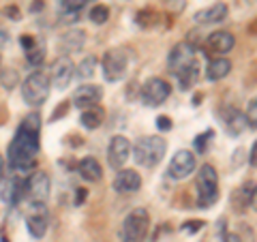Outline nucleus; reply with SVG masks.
I'll use <instances>...</instances> for the list:
<instances>
[{"label": "nucleus", "instance_id": "f257e3e1", "mask_svg": "<svg viewBox=\"0 0 257 242\" xmlns=\"http://www.w3.org/2000/svg\"><path fill=\"white\" fill-rule=\"evenodd\" d=\"M39 133H41V116L32 111L15 131L9 144V167L18 174H26L37 165L39 155Z\"/></svg>", "mask_w": 257, "mask_h": 242}, {"label": "nucleus", "instance_id": "f03ea898", "mask_svg": "<svg viewBox=\"0 0 257 242\" xmlns=\"http://www.w3.org/2000/svg\"><path fill=\"white\" fill-rule=\"evenodd\" d=\"M165 152H167V142L163 140V137L146 135V137H140V140L135 142L131 155H133L138 165L152 169V167H157L161 163V159L165 157Z\"/></svg>", "mask_w": 257, "mask_h": 242}, {"label": "nucleus", "instance_id": "7ed1b4c3", "mask_svg": "<svg viewBox=\"0 0 257 242\" xmlns=\"http://www.w3.org/2000/svg\"><path fill=\"white\" fill-rule=\"evenodd\" d=\"M197 201L199 208H208L212 206L216 199H219V174H216L214 165L204 163L202 167L197 169Z\"/></svg>", "mask_w": 257, "mask_h": 242}, {"label": "nucleus", "instance_id": "20e7f679", "mask_svg": "<svg viewBox=\"0 0 257 242\" xmlns=\"http://www.w3.org/2000/svg\"><path fill=\"white\" fill-rule=\"evenodd\" d=\"M52 90V82H50V75L43 73V71H35L26 77V82L22 84V96L24 101L32 107H39L43 105L50 96Z\"/></svg>", "mask_w": 257, "mask_h": 242}, {"label": "nucleus", "instance_id": "39448f33", "mask_svg": "<svg viewBox=\"0 0 257 242\" xmlns=\"http://www.w3.org/2000/svg\"><path fill=\"white\" fill-rule=\"evenodd\" d=\"M150 229V214L146 208H133L122 221V240L142 242Z\"/></svg>", "mask_w": 257, "mask_h": 242}, {"label": "nucleus", "instance_id": "423d86ee", "mask_svg": "<svg viewBox=\"0 0 257 242\" xmlns=\"http://www.w3.org/2000/svg\"><path fill=\"white\" fill-rule=\"evenodd\" d=\"M126 67H128V54L120 50V47H114V50H107L103 54L101 69L107 82H120L126 75Z\"/></svg>", "mask_w": 257, "mask_h": 242}, {"label": "nucleus", "instance_id": "0eeeda50", "mask_svg": "<svg viewBox=\"0 0 257 242\" xmlns=\"http://www.w3.org/2000/svg\"><path fill=\"white\" fill-rule=\"evenodd\" d=\"M172 86L170 82H165L163 77H150L146 79V84L142 86V101L148 107H159L170 99Z\"/></svg>", "mask_w": 257, "mask_h": 242}, {"label": "nucleus", "instance_id": "6e6552de", "mask_svg": "<svg viewBox=\"0 0 257 242\" xmlns=\"http://www.w3.org/2000/svg\"><path fill=\"white\" fill-rule=\"evenodd\" d=\"M195 165H197V161L191 150H178L170 161L167 174H170V178H174V180H184L195 172Z\"/></svg>", "mask_w": 257, "mask_h": 242}, {"label": "nucleus", "instance_id": "1a4fd4ad", "mask_svg": "<svg viewBox=\"0 0 257 242\" xmlns=\"http://www.w3.org/2000/svg\"><path fill=\"white\" fill-rule=\"evenodd\" d=\"M73 77H75V64L69 56H60V58L54 60L52 71H50V82L54 88L64 90V88H69Z\"/></svg>", "mask_w": 257, "mask_h": 242}, {"label": "nucleus", "instance_id": "9d476101", "mask_svg": "<svg viewBox=\"0 0 257 242\" xmlns=\"http://www.w3.org/2000/svg\"><path fill=\"white\" fill-rule=\"evenodd\" d=\"M26 229H28V233L32 238H43L47 233V210H45V204L28 201Z\"/></svg>", "mask_w": 257, "mask_h": 242}, {"label": "nucleus", "instance_id": "9b49d317", "mask_svg": "<svg viewBox=\"0 0 257 242\" xmlns=\"http://www.w3.org/2000/svg\"><path fill=\"white\" fill-rule=\"evenodd\" d=\"M26 197L28 201L45 204L50 197V176L45 172H32L26 178Z\"/></svg>", "mask_w": 257, "mask_h": 242}, {"label": "nucleus", "instance_id": "f8f14e48", "mask_svg": "<svg viewBox=\"0 0 257 242\" xmlns=\"http://www.w3.org/2000/svg\"><path fill=\"white\" fill-rule=\"evenodd\" d=\"M131 142L126 140L124 135H114L109 140V146H107V161L109 165L114 169H122L124 163L128 161V157H131Z\"/></svg>", "mask_w": 257, "mask_h": 242}, {"label": "nucleus", "instance_id": "ddd939ff", "mask_svg": "<svg viewBox=\"0 0 257 242\" xmlns=\"http://www.w3.org/2000/svg\"><path fill=\"white\" fill-rule=\"evenodd\" d=\"M193 58H195V47H193L191 43H187V41H182V43L172 47L170 56H167V69L176 75L182 67H187Z\"/></svg>", "mask_w": 257, "mask_h": 242}, {"label": "nucleus", "instance_id": "4468645a", "mask_svg": "<svg viewBox=\"0 0 257 242\" xmlns=\"http://www.w3.org/2000/svg\"><path fill=\"white\" fill-rule=\"evenodd\" d=\"M142 189V176L135 169H118L114 178V191L120 195H128V193H138Z\"/></svg>", "mask_w": 257, "mask_h": 242}, {"label": "nucleus", "instance_id": "2eb2a0df", "mask_svg": "<svg viewBox=\"0 0 257 242\" xmlns=\"http://www.w3.org/2000/svg\"><path fill=\"white\" fill-rule=\"evenodd\" d=\"M234 45H236V37L227 30H216L212 35H208L206 39V50L212 54H219V56L229 54L234 50Z\"/></svg>", "mask_w": 257, "mask_h": 242}, {"label": "nucleus", "instance_id": "dca6fc26", "mask_svg": "<svg viewBox=\"0 0 257 242\" xmlns=\"http://www.w3.org/2000/svg\"><path fill=\"white\" fill-rule=\"evenodd\" d=\"M26 197V180L24 178H9L3 182L0 189V199L9 206H18L20 201Z\"/></svg>", "mask_w": 257, "mask_h": 242}, {"label": "nucleus", "instance_id": "f3484780", "mask_svg": "<svg viewBox=\"0 0 257 242\" xmlns=\"http://www.w3.org/2000/svg\"><path fill=\"white\" fill-rule=\"evenodd\" d=\"M101 99H103V88L96 86V84H84L73 92V105L77 109L96 105Z\"/></svg>", "mask_w": 257, "mask_h": 242}, {"label": "nucleus", "instance_id": "a211bd4d", "mask_svg": "<svg viewBox=\"0 0 257 242\" xmlns=\"http://www.w3.org/2000/svg\"><path fill=\"white\" fill-rule=\"evenodd\" d=\"M20 43L24 47V54H26V60L32 64V67H41L45 60V43L35 39L32 35H24L20 39Z\"/></svg>", "mask_w": 257, "mask_h": 242}, {"label": "nucleus", "instance_id": "6ab92c4d", "mask_svg": "<svg viewBox=\"0 0 257 242\" xmlns=\"http://www.w3.org/2000/svg\"><path fill=\"white\" fill-rule=\"evenodd\" d=\"M221 120H223L225 129H227V133H231V135H240L248 127L246 125V116L238 107H225V109H221Z\"/></svg>", "mask_w": 257, "mask_h": 242}, {"label": "nucleus", "instance_id": "aec40b11", "mask_svg": "<svg viewBox=\"0 0 257 242\" xmlns=\"http://www.w3.org/2000/svg\"><path fill=\"white\" fill-rule=\"evenodd\" d=\"M176 77H178V88L180 90H191V88L197 84V79H199V60L193 58L187 67H182L178 73H176Z\"/></svg>", "mask_w": 257, "mask_h": 242}, {"label": "nucleus", "instance_id": "412c9836", "mask_svg": "<svg viewBox=\"0 0 257 242\" xmlns=\"http://www.w3.org/2000/svg\"><path fill=\"white\" fill-rule=\"evenodd\" d=\"M103 120H105V109H103L99 103H96V105H90V107H84L82 114H79V123H82V127L88 129V131L99 129L103 125Z\"/></svg>", "mask_w": 257, "mask_h": 242}, {"label": "nucleus", "instance_id": "4be33fe9", "mask_svg": "<svg viewBox=\"0 0 257 242\" xmlns=\"http://www.w3.org/2000/svg\"><path fill=\"white\" fill-rule=\"evenodd\" d=\"M227 18V7L223 3H214L208 9H202L195 13V22L197 24H221Z\"/></svg>", "mask_w": 257, "mask_h": 242}, {"label": "nucleus", "instance_id": "5701e85b", "mask_svg": "<svg viewBox=\"0 0 257 242\" xmlns=\"http://www.w3.org/2000/svg\"><path fill=\"white\" fill-rule=\"evenodd\" d=\"M77 172L86 182H99L103 178V167L94 157H86L77 163Z\"/></svg>", "mask_w": 257, "mask_h": 242}, {"label": "nucleus", "instance_id": "b1692460", "mask_svg": "<svg viewBox=\"0 0 257 242\" xmlns=\"http://www.w3.org/2000/svg\"><path fill=\"white\" fill-rule=\"evenodd\" d=\"M229 73H231V62L227 58H212L208 62V69H206L208 82H221Z\"/></svg>", "mask_w": 257, "mask_h": 242}, {"label": "nucleus", "instance_id": "393cba45", "mask_svg": "<svg viewBox=\"0 0 257 242\" xmlns=\"http://www.w3.org/2000/svg\"><path fill=\"white\" fill-rule=\"evenodd\" d=\"M86 32L84 30H71L67 32V35H62V45H64V50L67 52H77V50H82V45H84V37Z\"/></svg>", "mask_w": 257, "mask_h": 242}, {"label": "nucleus", "instance_id": "a878e982", "mask_svg": "<svg viewBox=\"0 0 257 242\" xmlns=\"http://www.w3.org/2000/svg\"><path fill=\"white\" fill-rule=\"evenodd\" d=\"M96 56H86V58L77 64V69H75V75L79 79H90L94 75V69H96Z\"/></svg>", "mask_w": 257, "mask_h": 242}, {"label": "nucleus", "instance_id": "bb28decb", "mask_svg": "<svg viewBox=\"0 0 257 242\" xmlns=\"http://www.w3.org/2000/svg\"><path fill=\"white\" fill-rule=\"evenodd\" d=\"M0 84H3V88H7V90H13V88L20 84L18 71L15 69H5L3 73H0Z\"/></svg>", "mask_w": 257, "mask_h": 242}, {"label": "nucleus", "instance_id": "cd10ccee", "mask_svg": "<svg viewBox=\"0 0 257 242\" xmlns=\"http://www.w3.org/2000/svg\"><path fill=\"white\" fill-rule=\"evenodd\" d=\"M88 18H90V22L92 24H105L107 20H109V9L105 5H94L92 9H90V15H88Z\"/></svg>", "mask_w": 257, "mask_h": 242}, {"label": "nucleus", "instance_id": "c85d7f7f", "mask_svg": "<svg viewBox=\"0 0 257 242\" xmlns=\"http://www.w3.org/2000/svg\"><path fill=\"white\" fill-rule=\"evenodd\" d=\"M86 3H88V0H60V7H62V11H64V13L77 15V13L86 7Z\"/></svg>", "mask_w": 257, "mask_h": 242}, {"label": "nucleus", "instance_id": "c756f323", "mask_svg": "<svg viewBox=\"0 0 257 242\" xmlns=\"http://www.w3.org/2000/svg\"><path fill=\"white\" fill-rule=\"evenodd\" d=\"M210 140H212V131H206V133L195 137V150L199 152V155H204L206 152V146H208V142Z\"/></svg>", "mask_w": 257, "mask_h": 242}, {"label": "nucleus", "instance_id": "7c9ffc66", "mask_svg": "<svg viewBox=\"0 0 257 242\" xmlns=\"http://www.w3.org/2000/svg\"><path fill=\"white\" fill-rule=\"evenodd\" d=\"M246 125L251 129H257V99L248 103V109H246Z\"/></svg>", "mask_w": 257, "mask_h": 242}, {"label": "nucleus", "instance_id": "2f4dec72", "mask_svg": "<svg viewBox=\"0 0 257 242\" xmlns=\"http://www.w3.org/2000/svg\"><path fill=\"white\" fill-rule=\"evenodd\" d=\"M157 129L159 131H172V118L170 116H159L157 118Z\"/></svg>", "mask_w": 257, "mask_h": 242}, {"label": "nucleus", "instance_id": "473e14b6", "mask_svg": "<svg viewBox=\"0 0 257 242\" xmlns=\"http://www.w3.org/2000/svg\"><path fill=\"white\" fill-rule=\"evenodd\" d=\"M248 163H251L253 167H257V142L253 144V148H251V152H248Z\"/></svg>", "mask_w": 257, "mask_h": 242}, {"label": "nucleus", "instance_id": "72a5a7b5", "mask_svg": "<svg viewBox=\"0 0 257 242\" xmlns=\"http://www.w3.org/2000/svg\"><path fill=\"white\" fill-rule=\"evenodd\" d=\"M223 242H242V238H240V233H225Z\"/></svg>", "mask_w": 257, "mask_h": 242}, {"label": "nucleus", "instance_id": "f704fd0d", "mask_svg": "<svg viewBox=\"0 0 257 242\" xmlns=\"http://www.w3.org/2000/svg\"><path fill=\"white\" fill-rule=\"evenodd\" d=\"M248 206H251L253 210L257 212V184L253 187V193H251V204H248Z\"/></svg>", "mask_w": 257, "mask_h": 242}, {"label": "nucleus", "instance_id": "c9c22d12", "mask_svg": "<svg viewBox=\"0 0 257 242\" xmlns=\"http://www.w3.org/2000/svg\"><path fill=\"white\" fill-rule=\"evenodd\" d=\"M3 169H5V161H3V155H0V178H3Z\"/></svg>", "mask_w": 257, "mask_h": 242}, {"label": "nucleus", "instance_id": "e433bc0d", "mask_svg": "<svg viewBox=\"0 0 257 242\" xmlns=\"http://www.w3.org/2000/svg\"><path fill=\"white\" fill-rule=\"evenodd\" d=\"M0 242H9V238H5V236H3V238H0Z\"/></svg>", "mask_w": 257, "mask_h": 242}]
</instances>
